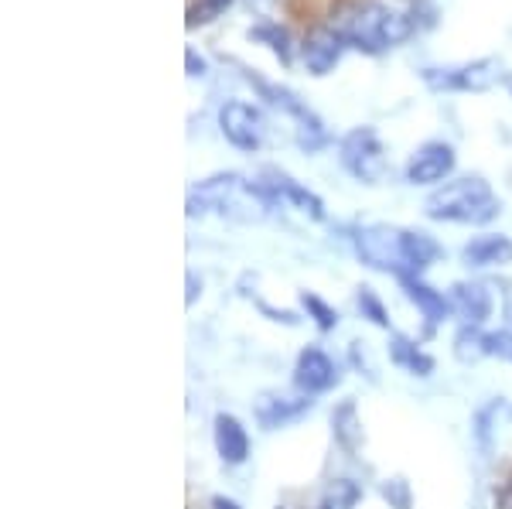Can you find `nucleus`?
<instances>
[{"label": "nucleus", "mask_w": 512, "mask_h": 509, "mask_svg": "<svg viewBox=\"0 0 512 509\" xmlns=\"http://www.w3.org/2000/svg\"><path fill=\"white\" fill-rule=\"evenodd\" d=\"M352 243L362 264L393 277H420L444 253L441 243L424 229H403L390 223L359 226Z\"/></svg>", "instance_id": "1"}, {"label": "nucleus", "mask_w": 512, "mask_h": 509, "mask_svg": "<svg viewBox=\"0 0 512 509\" xmlns=\"http://www.w3.org/2000/svg\"><path fill=\"white\" fill-rule=\"evenodd\" d=\"M417 14L420 4H414V0H359L345 14V21L338 24V31L359 52L383 55L390 48L403 45L407 38H414L420 24Z\"/></svg>", "instance_id": "2"}, {"label": "nucleus", "mask_w": 512, "mask_h": 509, "mask_svg": "<svg viewBox=\"0 0 512 509\" xmlns=\"http://www.w3.org/2000/svg\"><path fill=\"white\" fill-rule=\"evenodd\" d=\"M274 205L277 199L260 182H246L236 171H222V175L205 178V182H198L188 192L185 212L188 219L219 216V219H233V223H263Z\"/></svg>", "instance_id": "3"}, {"label": "nucleus", "mask_w": 512, "mask_h": 509, "mask_svg": "<svg viewBox=\"0 0 512 509\" xmlns=\"http://www.w3.org/2000/svg\"><path fill=\"white\" fill-rule=\"evenodd\" d=\"M502 212V202L495 199L492 185L478 175L454 178L434 188L424 202V216L434 223H461V226H485Z\"/></svg>", "instance_id": "4"}, {"label": "nucleus", "mask_w": 512, "mask_h": 509, "mask_svg": "<svg viewBox=\"0 0 512 509\" xmlns=\"http://www.w3.org/2000/svg\"><path fill=\"white\" fill-rule=\"evenodd\" d=\"M239 69H243V65H239ZM243 76H246V82H253V86L260 89L263 100H267L270 106H277V110H284L287 117L294 120V127H297V144H301L304 151H318V147H325V144H328L325 123H321L318 113L311 110V106L304 103L301 96L294 93V89L277 86V82L263 79L260 72H253V69H243Z\"/></svg>", "instance_id": "5"}, {"label": "nucleus", "mask_w": 512, "mask_h": 509, "mask_svg": "<svg viewBox=\"0 0 512 509\" xmlns=\"http://www.w3.org/2000/svg\"><path fill=\"white\" fill-rule=\"evenodd\" d=\"M338 161L362 185H379L386 175V151L373 127H352L338 144Z\"/></svg>", "instance_id": "6"}, {"label": "nucleus", "mask_w": 512, "mask_h": 509, "mask_svg": "<svg viewBox=\"0 0 512 509\" xmlns=\"http://www.w3.org/2000/svg\"><path fill=\"white\" fill-rule=\"evenodd\" d=\"M219 130L236 151H260L267 141V117H263L260 106L246 103V100H229L219 110Z\"/></svg>", "instance_id": "7"}, {"label": "nucleus", "mask_w": 512, "mask_h": 509, "mask_svg": "<svg viewBox=\"0 0 512 509\" xmlns=\"http://www.w3.org/2000/svg\"><path fill=\"white\" fill-rule=\"evenodd\" d=\"M495 76H499L495 59H478L465 65H427L420 72V79L434 93H478V89H489Z\"/></svg>", "instance_id": "8"}, {"label": "nucleus", "mask_w": 512, "mask_h": 509, "mask_svg": "<svg viewBox=\"0 0 512 509\" xmlns=\"http://www.w3.org/2000/svg\"><path fill=\"white\" fill-rule=\"evenodd\" d=\"M454 171V147L444 141H427L407 161V182L410 185H444Z\"/></svg>", "instance_id": "9"}, {"label": "nucleus", "mask_w": 512, "mask_h": 509, "mask_svg": "<svg viewBox=\"0 0 512 509\" xmlns=\"http://www.w3.org/2000/svg\"><path fill=\"white\" fill-rule=\"evenodd\" d=\"M349 48V41L338 28H315L301 45V59H304V69L311 76H328L338 62H342V52Z\"/></svg>", "instance_id": "10"}, {"label": "nucleus", "mask_w": 512, "mask_h": 509, "mask_svg": "<svg viewBox=\"0 0 512 509\" xmlns=\"http://www.w3.org/2000/svg\"><path fill=\"white\" fill-rule=\"evenodd\" d=\"M335 383H338V366L332 363V356L321 352L318 346L301 349L297 366H294V387L301 393H308V397H315V393L332 390Z\"/></svg>", "instance_id": "11"}, {"label": "nucleus", "mask_w": 512, "mask_h": 509, "mask_svg": "<svg viewBox=\"0 0 512 509\" xmlns=\"http://www.w3.org/2000/svg\"><path fill=\"white\" fill-rule=\"evenodd\" d=\"M263 178H267V182H260V185L267 188V192L274 195L277 202L294 205V209L304 212L308 219H315V223H325V202H321L318 195L311 192V188H304L301 182H294L291 175H284V171H277V168L263 171Z\"/></svg>", "instance_id": "12"}, {"label": "nucleus", "mask_w": 512, "mask_h": 509, "mask_svg": "<svg viewBox=\"0 0 512 509\" xmlns=\"http://www.w3.org/2000/svg\"><path fill=\"white\" fill-rule=\"evenodd\" d=\"M311 407V397L301 393V397H280V393H260L253 404V414H256V424L263 431H277L284 424L297 421L301 414H308Z\"/></svg>", "instance_id": "13"}, {"label": "nucleus", "mask_w": 512, "mask_h": 509, "mask_svg": "<svg viewBox=\"0 0 512 509\" xmlns=\"http://www.w3.org/2000/svg\"><path fill=\"white\" fill-rule=\"evenodd\" d=\"M451 308L461 325H485L492 315V287L482 281H458L451 287Z\"/></svg>", "instance_id": "14"}, {"label": "nucleus", "mask_w": 512, "mask_h": 509, "mask_svg": "<svg viewBox=\"0 0 512 509\" xmlns=\"http://www.w3.org/2000/svg\"><path fill=\"white\" fill-rule=\"evenodd\" d=\"M400 287H403V294H407V298L420 308V315L427 318V332L441 325L448 315H454L451 294L437 291V287H431L427 281H420V277H400Z\"/></svg>", "instance_id": "15"}, {"label": "nucleus", "mask_w": 512, "mask_h": 509, "mask_svg": "<svg viewBox=\"0 0 512 509\" xmlns=\"http://www.w3.org/2000/svg\"><path fill=\"white\" fill-rule=\"evenodd\" d=\"M461 260H465L468 267H509L512 264V240L502 233L475 236L472 243H465Z\"/></svg>", "instance_id": "16"}, {"label": "nucleus", "mask_w": 512, "mask_h": 509, "mask_svg": "<svg viewBox=\"0 0 512 509\" xmlns=\"http://www.w3.org/2000/svg\"><path fill=\"white\" fill-rule=\"evenodd\" d=\"M216 451L226 465H243L250 458V434L233 414H216Z\"/></svg>", "instance_id": "17"}, {"label": "nucleus", "mask_w": 512, "mask_h": 509, "mask_svg": "<svg viewBox=\"0 0 512 509\" xmlns=\"http://www.w3.org/2000/svg\"><path fill=\"white\" fill-rule=\"evenodd\" d=\"M390 359L400 369H407L410 376H431L434 373V359L427 356L424 349L417 346L414 339H407V335H396L390 339Z\"/></svg>", "instance_id": "18"}, {"label": "nucleus", "mask_w": 512, "mask_h": 509, "mask_svg": "<svg viewBox=\"0 0 512 509\" xmlns=\"http://www.w3.org/2000/svg\"><path fill=\"white\" fill-rule=\"evenodd\" d=\"M332 428H335V438L338 445L345 451H359L362 448V421H359V407H355V400H342V404L335 407L332 414Z\"/></svg>", "instance_id": "19"}, {"label": "nucleus", "mask_w": 512, "mask_h": 509, "mask_svg": "<svg viewBox=\"0 0 512 509\" xmlns=\"http://www.w3.org/2000/svg\"><path fill=\"white\" fill-rule=\"evenodd\" d=\"M250 38L260 41V45H267L270 52L277 55L280 65H291L294 62V45H291V35H287V28H280L277 21H260L250 28Z\"/></svg>", "instance_id": "20"}, {"label": "nucleus", "mask_w": 512, "mask_h": 509, "mask_svg": "<svg viewBox=\"0 0 512 509\" xmlns=\"http://www.w3.org/2000/svg\"><path fill=\"white\" fill-rule=\"evenodd\" d=\"M485 339H489V332H482V325H461L458 335H454V356H458V363H478V359L489 356Z\"/></svg>", "instance_id": "21"}, {"label": "nucleus", "mask_w": 512, "mask_h": 509, "mask_svg": "<svg viewBox=\"0 0 512 509\" xmlns=\"http://www.w3.org/2000/svg\"><path fill=\"white\" fill-rule=\"evenodd\" d=\"M362 499V486L352 479H335L332 486L325 489L321 496V506L318 509H355V503Z\"/></svg>", "instance_id": "22"}, {"label": "nucleus", "mask_w": 512, "mask_h": 509, "mask_svg": "<svg viewBox=\"0 0 512 509\" xmlns=\"http://www.w3.org/2000/svg\"><path fill=\"white\" fill-rule=\"evenodd\" d=\"M301 308L308 311V318L321 328V332H332L338 325V311L328 305L325 298H318L315 291H301Z\"/></svg>", "instance_id": "23"}, {"label": "nucleus", "mask_w": 512, "mask_h": 509, "mask_svg": "<svg viewBox=\"0 0 512 509\" xmlns=\"http://www.w3.org/2000/svg\"><path fill=\"white\" fill-rule=\"evenodd\" d=\"M355 305H359L362 318H369L376 328H386V332H390V315H386V305L379 301V294L373 291V287L362 284L359 294H355Z\"/></svg>", "instance_id": "24"}, {"label": "nucleus", "mask_w": 512, "mask_h": 509, "mask_svg": "<svg viewBox=\"0 0 512 509\" xmlns=\"http://www.w3.org/2000/svg\"><path fill=\"white\" fill-rule=\"evenodd\" d=\"M233 4V0H195L192 7H188V28H198V24H209V21H216L226 7Z\"/></svg>", "instance_id": "25"}, {"label": "nucleus", "mask_w": 512, "mask_h": 509, "mask_svg": "<svg viewBox=\"0 0 512 509\" xmlns=\"http://www.w3.org/2000/svg\"><path fill=\"white\" fill-rule=\"evenodd\" d=\"M383 496L390 499V503L400 506V509H407V506H410V492H407V482H403V479L386 482V486H383Z\"/></svg>", "instance_id": "26"}, {"label": "nucleus", "mask_w": 512, "mask_h": 509, "mask_svg": "<svg viewBox=\"0 0 512 509\" xmlns=\"http://www.w3.org/2000/svg\"><path fill=\"white\" fill-rule=\"evenodd\" d=\"M256 308H260L263 315L270 318V322H284V325H297V322H301V318H297L294 311H277V308H270L267 301H256Z\"/></svg>", "instance_id": "27"}, {"label": "nucleus", "mask_w": 512, "mask_h": 509, "mask_svg": "<svg viewBox=\"0 0 512 509\" xmlns=\"http://www.w3.org/2000/svg\"><path fill=\"white\" fill-rule=\"evenodd\" d=\"M185 65H188V76H205V59L195 52V48H185Z\"/></svg>", "instance_id": "28"}, {"label": "nucleus", "mask_w": 512, "mask_h": 509, "mask_svg": "<svg viewBox=\"0 0 512 509\" xmlns=\"http://www.w3.org/2000/svg\"><path fill=\"white\" fill-rule=\"evenodd\" d=\"M185 284H188V294H185V305H188V308H192V305H195V301H198V294H202V281H198V277H195V270H188V274H185Z\"/></svg>", "instance_id": "29"}, {"label": "nucleus", "mask_w": 512, "mask_h": 509, "mask_svg": "<svg viewBox=\"0 0 512 509\" xmlns=\"http://www.w3.org/2000/svg\"><path fill=\"white\" fill-rule=\"evenodd\" d=\"M212 509H239V506L226 496H212Z\"/></svg>", "instance_id": "30"}, {"label": "nucleus", "mask_w": 512, "mask_h": 509, "mask_svg": "<svg viewBox=\"0 0 512 509\" xmlns=\"http://www.w3.org/2000/svg\"><path fill=\"white\" fill-rule=\"evenodd\" d=\"M502 82H506V89L512 93V72H506V76H502Z\"/></svg>", "instance_id": "31"}, {"label": "nucleus", "mask_w": 512, "mask_h": 509, "mask_svg": "<svg viewBox=\"0 0 512 509\" xmlns=\"http://www.w3.org/2000/svg\"><path fill=\"white\" fill-rule=\"evenodd\" d=\"M506 318H509V332H512V301H509V308H506Z\"/></svg>", "instance_id": "32"}]
</instances>
